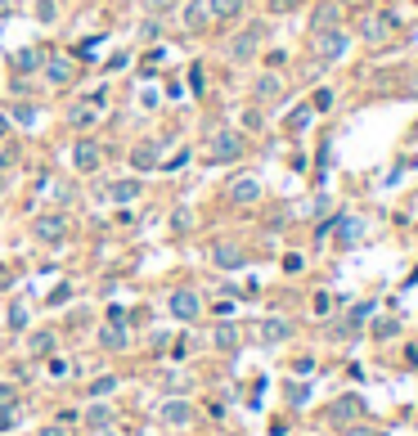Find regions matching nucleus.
<instances>
[{
  "label": "nucleus",
  "mask_w": 418,
  "mask_h": 436,
  "mask_svg": "<svg viewBox=\"0 0 418 436\" xmlns=\"http://www.w3.org/2000/svg\"><path fill=\"white\" fill-rule=\"evenodd\" d=\"M68 297H72V288H54V293H50V306H64Z\"/></svg>",
  "instance_id": "34"
},
{
  "label": "nucleus",
  "mask_w": 418,
  "mask_h": 436,
  "mask_svg": "<svg viewBox=\"0 0 418 436\" xmlns=\"http://www.w3.org/2000/svg\"><path fill=\"white\" fill-rule=\"evenodd\" d=\"M100 346H104V351H121V346H126V329H121V324L100 329Z\"/></svg>",
  "instance_id": "18"
},
{
  "label": "nucleus",
  "mask_w": 418,
  "mask_h": 436,
  "mask_svg": "<svg viewBox=\"0 0 418 436\" xmlns=\"http://www.w3.org/2000/svg\"><path fill=\"white\" fill-rule=\"evenodd\" d=\"M184 77H189V90H193V95H203V90H207V81H203V68H198V63L184 72Z\"/></svg>",
  "instance_id": "26"
},
{
  "label": "nucleus",
  "mask_w": 418,
  "mask_h": 436,
  "mask_svg": "<svg viewBox=\"0 0 418 436\" xmlns=\"http://www.w3.org/2000/svg\"><path fill=\"white\" fill-rule=\"evenodd\" d=\"M41 436H68L64 428H41Z\"/></svg>",
  "instance_id": "36"
},
{
  "label": "nucleus",
  "mask_w": 418,
  "mask_h": 436,
  "mask_svg": "<svg viewBox=\"0 0 418 436\" xmlns=\"http://www.w3.org/2000/svg\"><path fill=\"white\" fill-rule=\"evenodd\" d=\"M391 28H396L391 14H364V18H360V36H364L369 45H383L387 36H391Z\"/></svg>",
  "instance_id": "4"
},
{
  "label": "nucleus",
  "mask_w": 418,
  "mask_h": 436,
  "mask_svg": "<svg viewBox=\"0 0 418 436\" xmlns=\"http://www.w3.org/2000/svg\"><path fill=\"white\" fill-rule=\"evenodd\" d=\"M117 392V378L113 373H108V378H95L90 387H85V396H90V401H100V396H113Z\"/></svg>",
  "instance_id": "22"
},
{
  "label": "nucleus",
  "mask_w": 418,
  "mask_h": 436,
  "mask_svg": "<svg viewBox=\"0 0 418 436\" xmlns=\"http://www.w3.org/2000/svg\"><path fill=\"white\" fill-rule=\"evenodd\" d=\"M355 409H360V405H355V401H351V396H347V401H342V405H333V418H351V414H355Z\"/></svg>",
  "instance_id": "27"
},
{
  "label": "nucleus",
  "mask_w": 418,
  "mask_h": 436,
  "mask_svg": "<svg viewBox=\"0 0 418 436\" xmlns=\"http://www.w3.org/2000/svg\"><path fill=\"white\" fill-rule=\"evenodd\" d=\"M9 324H14V329H23V324H28V310L14 306V310H9Z\"/></svg>",
  "instance_id": "33"
},
{
  "label": "nucleus",
  "mask_w": 418,
  "mask_h": 436,
  "mask_svg": "<svg viewBox=\"0 0 418 436\" xmlns=\"http://www.w3.org/2000/svg\"><path fill=\"white\" fill-rule=\"evenodd\" d=\"M198 310H203L198 293H189V288H180V293H171V315H176V320H198Z\"/></svg>",
  "instance_id": "5"
},
{
  "label": "nucleus",
  "mask_w": 418,
  "mask_h": 436,
  "mask_svg": "<svg viewBox=\"0 0 418 436\" xmlns=\"http://www.w3.org/2000/svg\"><path fill=\"white\" fill-rule=\"evenodd\" d=\"M36 5H41V9H36V14H41L45 23H54V14H59V9H54V0H36Z\"/></svg>",
  "instance_id": "31"
},
{
  "label": "nucleus",
  "mask_w": 418,
  "mask_h": 436,
  "mask_svg": "<svg viewBox=\"0 0 418 436\" xmlns=\"http://www.w3.org/2000/svg\"><path fill=\"white\" fill-rule=\"evenodd\" d=\"M256 198H261V180L256 176H239L234 185H229V202H239V207L243 202H256Z\"/></svg>",
  "instance_id": "7"
},
{
  "label": "nucleus",
  "mask_w": 418,
  "mask_h": 436,
  "mask_svg": "<svg viewBox=\"0 0 418 436\" xmlns=\"http://www.w3.org/2000/svg\"><path fill=\"white\" fill-rule=\"evenodd\" d=\"M121 5H140V0H121Z\"/></svg>",
  "instance_id": "39"
},
{
  "label": "nucleus",
  "mask_w": 418,
  "mask_h": 436,
  "mask_svg": "<svg viewBox=\"0 0 418 436\" xmlns=\"http://www.w3.org/2000/svg\"><path fill=\"white\" fill-rule=\"evenodd\" d=\"M95 436H117V432H108V428H95Z\"/></svg>",
  "instance_id": "38"
},
{
  "label": "nucleus",
  "mask_w": 418,
  "mask_h": 436,
  "mask_svg": "<svg viewBox=\"0 0 418 436\" xmlns=\"http://www.w3.org/2000/svg\"><path fill=\"white\" fill-rule=\"evenodd\" d=\"M180 18H184V28H189V32H198V28H207V5H203V0H189Z\"/></svg>",
  "instance_id": "15"
},
{
  "label": "nucleus",
  "mask_w": 418,
  "mask_h": 436,
  "mask_svg": "<svg viewBox=\"0 0 418 436\" xmlns=\"http://www.w3.org/2000/svg\"><path fill=\"white\" fill-rule=\"evenodd\" d=\"M347 32H342V28H328V32H315V54L319 59H342V54H347Z\"/></svg>",
  "instance_id": "3"
},
{
  "label": "nucleus",
  "mask_w": 418,
  "mask_h": 436,
  "mask_svg": "<svg viewBox=\"0 0 418 436\" xmlns=\"http://www.w3.org/2000/svg\"><path fill=\"white\" fill-rule=\"evenodd\" d=\"M68 117H72V126H77V131H81V126L90 131L95 122H100V113H95V104H77V108H72Z\"/></svg>",
  "instance_id": "19"
},
{
  "label": "nucleus",
  "mask_w": 418,
  "mask_h": 436,
  "mask_svg": "<svg viewBox=\"0 0 418 436\" xmlns=\"http://www.w3.org/2000/svg\"><path fill=\"white\" fill-rule=\"evenodd\" d=\"M54 346V333H36L32 337V351H50Z\"/></svg>",
  "instance_id": "29"
},
{
  "label": "nucleus",
  "mask_w": 418,
  "mask_h": 436,
  "mask_svg": "<svg viewBox=\"0 0 418 436\" xmlns=\"http://www.w3.org/2000/svg\"><path fill=\"white\" fill-rule=\"evenodd\" d=\"M203 5H207V18H216V23L243 14V0H203Z\"/></svg>",
  "instance_id": "11"
},
{
  "label": "nucleus",
  "mask_w": 418,
  "mask_h": 436,
  "mask_svg": "<svg viewBox=\"0 0 418 436\" xmlns=\"http://www.w3.org/2000/svg\"><path fill=\"white\" fill-rule=\"evenodd\" d=\"M297 5H301V0H270V9H275V14H292Z\"/></svg>",
  "instance_id": "30"
},
{
  "label": "nucleus",
  "mask_w": 418,
  "mask_h": 436,
  "mask_svg": "<svg viewBox=\"0 0 418 436\" xmlns=\"http://www.w3.org/2000/svg\"><path fill=\"white\" fill-rule=\"evenodd\" d=\"M41 72H45L50 86H68V81H72V63H68V59H45Z\"/></svg>",
  "instance_id": "10"
},
{
  "label": "nucleus",
  "mask_w": 418,
  "mask_h": 436,
  "mask_svg": "<svg viewBox=\"0 0 418 436\" xmlns=\"http://www.w3.org/2000/svg\"><path fill=\"white\" fill-rule=\"evenodd\" d=\"M41 63H45V59L36 54V50H23V54H14V63H9V68H14V72H41Z\"/></svg>",
  "instance_id": "21"
},
{
  "label": "nucleus",
  "mask_w": 418,
  "mask_h": 436,
  "mask_svg": "<svg viewBox=\"0 0 418 436\" xmlns=\"http://www.w3.org/2000/svg\"><path fill=\"white\" fill-rule=\"evenodd\" d=\"M347 436H378V432H369V428H351Z\"/></svg>",
  "instance_id": "37"
},
{
  "label": "nucleus",
  "mask_w": 418,
  "mask_h": 436,
  "mask_svg": "<svg viewBox=\"0 0 418 436\" xmlns=\"http://www.w3.org/2000/svg\"><path fill=\"white\" fill-rule=\"evenodd\" d=\"M288 337V320H261V342H284Z\"/></svg>",
  "instance_id": "20"
},
{
  "label": "nucleus",
  "mask_w": 418,
  "mask_h": 436,
  "mask_svg": "<svg viewBox=\"0 0 418 436\" xmlns=\"http://www.w3.org/2000/svg\"><path fill=\"white\" fill-rule=\"evenodd\" d=\"M157 418H162L167 428H184V423H193V405L189 401H167L157 409Z\"/></svg>",
  "instance_id": "6"
},
{
  "label": "nucleus",
  "mask_w": 418,
  "mask_h": 436,
  "mask_svg": "<svg viewBox=\"0 0 418 436\" xmlns=\"http://www.w3.org/2000/svg\"><path fill=\"white\" fill-rule=\"evenodd\" d=\"M72 162H77V171H95V166H100V144H95V140H77V144H72Z\"/></svg>",
  "instance_id": "8"
},
{
  "label": "nucleus",
  "mask_w": 418,
  "mask_h": 436,
  "mask_svg": "<svg viewBox=\"0 0 418 436\" xmlns=\"http://www.w3.org/2000/svg\"><path fill=\"white\" fill-rule=\"evenodd\" d=\"M64 216H41V221H36V238H45V243H59V238H64Z\"/></svg>",
  "instance_id": "12"
},
{
  "label": "nucleus",
  "mask_w": 418,
  "mask_h": 436,
  "mask_svg": "<svg viewBox=\"0 0 418 436\" xmlns=\"http://www.w3.org/2000/svg\"><path fill=\"white\" fill-rule=\"evenodd\" d=\"M0 405H14V387L9 382H0Z\"/></svg>",
  "instance_id": "35"
},
{
  "label": "nucleus",
  "mask_w": 418,
  "mask_h": 436,
  "mask_svg": "<svg viewBox=\"0 0 418 436\" xmlns=\"http://www.w3.org/2000/svg\"><path fill=\"white\" fill-rule=\"evenodd\" d=\"M85 423H90V428H108V423H113V409H108V405L85 409Z\"/></svg>",
  "instance_id": "23"
},
{
  "label": "nucleus",
  "mask_w": 418,
  "mask_h": 436,
  "mask_svg": "<svg viewBox=\"0 0 418 436\" xmlns=\"http://www.w3.org/2000/svg\"><path fill=\"white\" fill-rule=\"evenodd\" d=\"M311 113H315V108H292V117H288V131H306V126H311Z\"/></svg>",
  "instance_id": "24"
},
{
  "label": "nucleus",
  "mask_w": 418,
  "mask_h": 436,
  "mask_svg": "<svg viewBox=\"0 0 418 436\" xmlns=\"http://www.w3.org/2000/svg\"><path fill=\"white\" fill-rule=\"evenodd\" d=\"M243 126H248V131H261L265 122H261V113H256V108H248V113H243Z\"/></svg>",
  "instance_id": "28"
},
{
  "label": "nucleus",
  "mask_w": 418,
  "mask_h": 436,
  "mask_svg": "<svg viewBox=\"0 0 418 436\" xmlns=\"http://www.w3.org/2000/svg\"><path fill=\"white\" fill-rule=\"evenodd\" d=\"M252 95H256V99H275V95H284V81H279L275 72H265V77L252 86Z\"/></svg>",
  "instance_id": "17"
},
{
  "label": "nucleus",
  "mask_w": 418,
  "mask_h": 436,
  "mask_svg": "<svg viewBox=\"0 0 418 436\" xmlns=\"http://www.w3.org/2000/svg\"><path fill=\"white\" fill-rule=\"evenodd\" d=\"M108 198L113 202H135L140 198V180H113V185H108Z\"/></svg>",
  "instance_id": "14"
},
{
  "label": "nucleus",
  "mask_w": 418,
  "mask_h": 436,
  "mask_svg": "<svg viewBox=\"0 0 418 436\" xmlns=\"http://www.w3.org/2000/svg\"><path fill=\"white\" fill-rule=\"evenodd\" d=\"M14 14H18V0H0V23L14 18Z\"/></svg>",
  "instance_id": "32"
},
{
  "label": "nucleus",
  "mask_w": 418,
  "mask_h": 436,
  "mask_svg": "<svg viewBox=\"0 0 418 436\" xmlns=\"http://www.w3.org/2000/svg\"><path fill=\"white\" fill-rule=\"evenodd\" d=\"M234 342H239L234 324H220V329H216V346H225V351H229V346H234Z\"/></svg>",
  "instance_id": "25"
},
{
  "label": "nucleus",
  "mask_w": 418,
  "mask_h": 436,
  "mask_svg": "<svg viewBox=\"0 0 418 436\" xmlns=\"http://www.w3.org/2000/svg\"><path fill=\"white\" fill-rule=\"evenodd\" d=\"M157 162H162V149H157V144H135V149H131V166H135V171H153Z\"/></svg>",
  "instance_id": "9"
},
{
  "label": "nucleus",
  "mask_w": 418,
  "mask_h": 436,
  "mask_svg": "<svg viewBox=\"0 0 418 436\" xmlns=\"http://www.w3.org/2000/svg\"><path fill=\"white\" fill-rule=\"evenodd\" d=\"M243 149H248V140H243L239 131H229V126H220V131L207 135V157H212V162H239Z\"/></svg>",
  "instance_id": "1"
},
{
  "label": "nucleus",
  "mask_w": 418,
  "mask_h": 436,
  "mask_svg": "<svg viewBox=\"0 0 418 436\" xmlns=\"http://www.w3.org/2000/svg\"><path fill=\"white\" fill-rule=\"evenodd\" d=\"M212 261L220 265V270H239V265H243V252H239L234 243H216V248H212Z\"/></svg>",
  "instance_id": "13"
},
{
  "label": "nucleus",
  "mask_w": 418,
  "mask_h": 436,
  "mask_svg": "<svg viewBox=\"0 0 418 436\" xmlns=\"http://www.w3.org/2000/svg\"><path fill=\"white\" fill-rule=\"evenodd\" d=\"M338 18H342L338 5H319L315 18H311V28H315V32H328V28H338Z\"/></svg>",
  "instance_id": "16"
},
{
  "label": "nucleus",
  "mask_w": 418,
  "mask_h": 436,
  "mask_svg": "<svg viewBox=\"0 0 418 436\" xmlns=\"http://www.w3.org/2000/svg\"><path fill=\"white\" fill-rule=\"evenodd\" d=\"M261 32H265V28H248V32H239L234 41L225 45V59H229V63H248V59L261 50Z\"/></svg>",
  "instance_id": "2"
}]
</instances>
